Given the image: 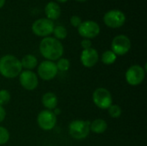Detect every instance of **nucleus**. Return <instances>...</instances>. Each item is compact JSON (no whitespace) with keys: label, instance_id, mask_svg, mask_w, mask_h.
<instances>
[{"label":"nucleus","instance_id":"obj_1","mask_svg":"<svg viewBox=\"0 0 147 146\" xmlns=\"http://www.w3.org/2000/svg\"><path fill=\"white\" fill-rule=\"evenodd\" d=\"M40 54L49 61L59 59L64 53L62 43L53 37H45L40 43Z\"/></svg>","mask_w":147,"mask_h":146},{"label":"nucleus","instance_id":"obj_2","mask_svg":"<svg viewBox=\"0 0 147 146\" xmlns=\"http://www.w3.org/2000/svg\"><path fill=\"white\" fill-rule=\"evenodd\" d=\"M22 71L21 61L16 56L7 54L0 58V74L5 78H15Z\"/></svg>","mask_w":147,"mask_h":146},{"label":"nucleus","instance_id":"obj_3","mask_svg":"<svg viewBox=\"0 0 147 146\" xmlns=\"http://www.w3.org/2000/svg\"><path fill=\"white\" fill-rule=\"evenodd\" d=\"M90 122L89 120H76L69 124V134L71 138L77 140H82L86 139L90 133Z\"/></svg>","mask_w":147,"mask_h":146},{"label":"nucleus","instance_id":"obj_4","mask_svg":"<svg viewBox=\"0 0 147 146\" xmlns=\"http://www.w3.org/2000/svg\"><path fill=\"white\" fill-rule=\"evenodd\" d=\"M92 99L95 105L101 109H108L113 104L111 93L105 88H97L94 90Z\"/></svg>","mask_w":147,"mask_h":146},{"label":"nucleus","instance_id":"obj_5","mask_svg":"<svg viewBox=\"0 0 147 146\" xmlns=\"http://www.w3.org/2000/svg\"><path fill=\"white\" fill-rule=\"evenodd\" d=\"M146 71L139 65L130 66L125 74L127 83L131 86H138L141 84L145 79Z\"/></svg>","mask_w":147,"mask_h":146},{"label":"nucleus","instance_id":"obj_6","mask_svg":"<svg viewBox=\"0 0 147 146\" xmlns=\"http://www.w3.org/2000/svg\"><path fill=\"white\" fill-rule=\"evenodd\" d=\"M54 27L53 21L47 18H40L32 24V31L35 35L45 38L53 33Z\"/></svg>","mask_w":147,"mask_h":146},{"label":"nucleus","instance_id":"obj_7","mask_svg":"<svg viewBox=\"0 0 147 146\" xmlns=\"http://www.w3.org/2000/svg\"><path fill=\"white\" fill-rule=\"evenodd\" d=\"M37 123L40 129L44 131L53 130L57 123V117L52 110H42L37 116Z\"/></svg>","mask_w":147,"mask_h":146},{"label":"nucleus","instance_id":"obj_8","mask_svg":"<svg viewBox=\"0 0 147 146\" xmlns=\"http://www.w3.org/2000/svg\"><path fill=\"white\" fill-rule=\"evenodd\" d=\"M126 15L125 14L119 9H112L108 11L103 16L104 23L112 28H121L124 25L126 22Z\"/></svg>","mask_w":147,"mask_h":146},{"label":"nucleus","instance_id":"obj_9","mask_svg":"<svg viewBox=\"0 0 147 146\" xmlns=\"http://www.w3.org/2000/svg\"><path fill=\"white\" fill-rule=\"evenodd\" d=\"M111 48V51L114 52L117 56L125 55L131 49V40L127 35L119 34L113 39Z\"/></svg>","mask_w":147,"mask_h":146},{"label":"nucleus","instance_id":"obj_10","mask_svg":"<svg viewBox=\"0 0 147 146\" xmlns=\"http://www.w3.org/2000/svg\"><path fill=\"white\" fill-rule=\"evenodd\" d=\"M38 76L45 81H49L53 79L58 74V69L56 63L49 60L42 61L38 66Z\"/></svg>","mask_w":147,"mask_h":146},{"label":"nucleus","instance_id":"obj_11","mask_svg":"<svg viewBox=\"0 0 147 146\" xmlns=\"http://www.w3.org/2000/svg\"><path fill=\"white\" fill-rule=\"evenodd\" d=\"M78 34L84 39H93L100 34V26L94 21H85L78 28Z\"/></svg>","mask_w":147,"mask_h":146},{"label":"nucleus","instance_id":"obj_12","mask_svg":"<svg viewBox=\"0 0 147 146\" xmlns=\"http://www.w3.org/2000/svg\"><path fill=\"white\" fill-rule=\"evenodd\" d=\"M19 82L21 86L26 90H34L39 84L37 75L32 71H23L19 75Z\"/></svg>","mask_w":147,"mask_h":146},{"label":"nucleus","instance_id":"obj_13","mask_svg":"<svg viewBox=\"0 0 147 146\" xmlns=\"http://www.w3.org/2000/svg\"><path fill=\"white\" fill-rule=\"evenodd\" d=\"M99 59V55L98 52L96 49L94 48H89L83 50L81 56H80V60L82 65L86 67V68H91L96 65Z\"/></svg>","mask_w":147,"mask_h":146},{"label":"nucleus","instance_id":"obj_14","mask_svg":"<svg viewBox=\"0 0 147 146\" xmlns=\"http://www.w3.org/2000/svg\"><path fill=\"white\" fill-rule=\"evenodd\" d=\"M45 14L47 19L51 21L57 20L61 15V9L59 5L55 2H49L45 6Z\"/></svg>","mask_w":147,"mask_h":146},{"label":"nucleus","instance_id":"obj_15","mask_svg":"<svg viewBox=\"0 0 147 146\" xmlns=\"http://www.w3.org/2000/svg\"><path fill=\"white\" fill-rule=\"evenodd\" d=\"M41 102H42V105L47 110H53V109H55L58 106V97L54 93L47 92L42 96Z\"/></svg>","mask_w":147,"mask_h":146},{"label":"nucleus","instance_id":"obj_16","mask_svg":"<svg viewBox=\"0 0 147 146\" xmlns=\"http://www.w3.org/2000/svg\"><path fill=\"white\" fill-rule=\"evenodd\" d=\"M107 128H108V124L106 120L102 119H96L92 122H90V129L92 133L96 134H102L105 133Z\"/></svg>","mask_w":147,"mask_h":146},{"label":"nucleus","instance_id":"obj_17","mask_svg":"<svg viewBox=\"0 0 147 146\" xmlns=\"http://www.w3.org/2000/svg\"><path fill=\"white\" fill-rule=\"evenodd\" d=\"M22 67L26 69L27 71H31L34 69L38 65V59L34 55L32 54H27L25 55L21 60Z\"/></svg>","mask_w":147,"mask_h":146},{"label":"nucleus","instance_id":"obj_18","mask_svg":"<svg viewBox=\"0 0 147 146\" xmlns=\"http://www.w3.org/2000/svg\"><path fill=\"white\" fill-rule=\"evenodd\" d=\"M116 59H117V55L111 50L105 51L102 55V62L107 65H113L116 61Z\"/></svg>","mask_w":147,"mask_h":146},{"label":"nucleus","instance_id":"obj_19","mask_svg":"<svg viewBox=\"0 0 147 146\" xmlns=\"http://www.w3.org/2000/svg\"><path fill=\"white\" fill-rule=\"evenodd\" d=\"M53 33V34L55 36V39H57L59 40H64L67 36V30L62 25H58V26L54 27Z\"/></svg>","mask_w":147,"mask_h":146},{"label":"nucleus","instance_id":"obj_20","mask_svg":"<svg viewBox=\"0 0 147 146\" xmlns=\"http://www.w3.org/2000/svg\"><path fill=\"white\" fill-rule=\"evenodd\" d=\"M56 66L58 71H67L70 69L71 63L70 60L65 58H60L58 59V62L56 63Z\"/></svg>","mask_w":147,"mask_h":146},{"label":"nucleus","instance_id":"obj_21","mask_svg":"<svg viewBox=\"0 0 147 146\" xmlns=\"http://www.w3.org/2000/svg\"><path fill=\"white\" fill-rule=\"evenodd\" d=\"M108 109H109V116L111 118H114V119L119 118L121 115V114H122L121 108L119 105H114V104H112Z\"/></svg>","mask_w":147,"mask_h":146},{"label":"nucleus","instance_id":"obj_22","mask_svg":"<svg viewBox=\"0 0 147 146\" xmlns=\"http://www.w3.org/2000/svg\"><path fill=\"white\" fill-rule=\"evenodd\" d=\"M10 101V93L7 89H0V106L8 104Z\"/></svg>","mask_w":147,"mask_h":146},{"label":"nucleus","instance_id":"obj_23","mask_svg":"<svg viewBox=\"0 0 147 146\" xmlns=\"http://www.w3.org/2000/svg\"><path fill=\"white\" fill-rule=\"evenodd\" d=\"M9 140V131L3 126H0V145L7 144Z\"/></svg>","mask_w":147,"mask_h":146},{"label":"nucleus","instance_id":"obj_24","mask_svg":"<svg viewBox=\"0 0 147 146\" xmlns=\"http://www.w3.org/2000/svg\"><path fill=\"white\" fill-rule=\"evenodd\" d=\"M70 22H71V24L73 27L78 28L79 25L82 23V20H81V18H80L78 15H72V16L71 17V19H70Z\"/></svg>","mask_w":147,"mask_h":146},{"label":"nucleus","instance_id":"obj_25","mask_svg":"<svg viewBox=\"0 0 147 146\" xmlns=\"http://www.w3.org/2000/svg\"><path fill=\"white\" fill-rule=\"evenodd\" d=\"M91 46H92L91 40H89V39H84V40L81 41V46L83 47L84 50L91 48Z\"/></svg>","mask_w":147,"mask_h":146},{"label":"nucleus","instance_id":"obj_26","mask_svg":"<svg viewBox=\"0 0 147 146\" xmlns=\"http://www.w3.org/2000/svg\"><path fill=\"white\" fill-rule=\"evenodd\" d=\"M6 117V112H5V109L3 108V107L0 106V123L3 122L4 120Z\"/></svg>","mask_w":147,"mask_h":146},{"label":"nucleus","instance_id":"obj_27","mask_svg":"<svg viewBox=\"0 0 147 146\" xmlns=\"http://www.w3.org/2000/svg\"><path fill=\"white\" fill-rule=\"evenodd\" d=\"M53 113H54V114H55V115L59 114H60V109H59V108H55V111H54Z\"/></svg>","mask_w":147,"mask_h":146},{"label":"nucleus","instance_id":"obj_28","mask_svg":"<svg viewBox=\"0 0 147 146\" xmlns=\"http://www.w3.org/2000/svg\"><path fill=\"white\" fill-rule=\"evenodd\" d=\"M4 3H5V0H0V9L4 5Z\"/></svg>","mask_w":147,"mask_h":146},{"label":"nucleus","instance_id":"obj_29","mask_svg":"<svg viewBox=\"0 0 147 146\" xmlns=\"http://www.w3.org/2000/svg\"><path fill=\"white\" fill-rule=\"evenodd\" d=\"M58 2H59V3H65V2H67L68 0H57Z\"/></svg>","mask_w":147,"mask_h":146},{"label":"nucleus","instance_id":"obj_30","mask_svg":"<svg viewBox=\"0 0 147 146\" xmlns=\"http://www.w3.org/2000/svg\"><path fill=\"white\" fill-rule=\"evenodd\" d=\"M76 1H78V2H85L87 0H76Z\"/></svg>","mask_w":147,"mask_h":146}]
</instances>
